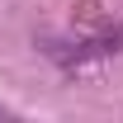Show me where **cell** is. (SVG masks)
I'll list each match as a JSON object with an SVG mask.
<instances>
[{"label": "cell", "mask_w": 123, "mask_h": 123, "mask_svg": "<svg viewBox=\"0 0 123 123\" xmlns=\"http://www.w3.org/2000/svg\"><path fill=\"white\" fill-rule=\"evenodd\" d=\"M43 52L57 62L62 71H71V66H85V62H95V57L123 52V29H104V33H90V38H76V43H47Z\"/></svg>", "instance_id": "obj_1"}, {"label": "cell", "mask_w": 123, "mask_h": 123, "mask_svg": "<svg viewBox=\"0 0 123 123\" xmlns=\"http://www.w3.org/2000/svg\"><path fill=\"white\" fill-rule=\"evenodd\" d=\"M0 118H14V114H10V109H5V104H0Z\"/></svg>", "instance_id": "obj_2"}]
</instances>
